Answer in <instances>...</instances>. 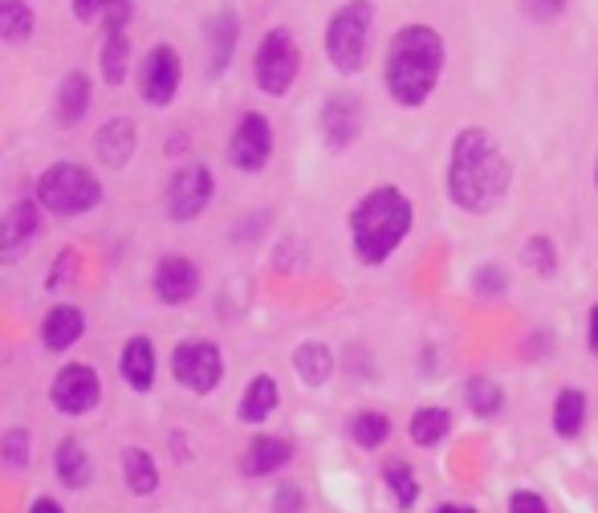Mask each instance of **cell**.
Listing matches in <instances>:
<instances>
[{
    "instance_id": "cell-1",
    "label": "cell",
    "mask_w": 598,
    "mask_h": 513,
    "mask_svg": "<svg viewBox=\"0 0 598 513\" xmlns=\"http://www.w3.org/2000/svg\"><path fill=\"white\" fill-rule=\"evenodd\" d=\"M509 184H513V163L505 160L501 143L489 135V127L456 131L448 172H444L448 200L468 217H489L505 204Z\"/></svg>"
},
{
    "instance_id": "cell-2",
    "label": "cell",
    "mask_w": 598,
    "mask_h": 513,
    "mask_svg": "<svg viewBox=\"0 0 598 513\" xmlns=\"http://www.w3.org/2000/svg\"><path fill=\"white\" fill-rule=\"evenodd\" d=\"M448 66V45L444 33L427 21H407L387 41L383 54V86L387 98L403 110H420L432 102Z\"/></svg>"
},
{
    "instance_id": "cell-3",
    "label": "cell",
    "mask_w": 598,
    "mask_h": 513,
    "mask_svg": "<svg viewBox=\"0 0 598 513\" xmlns=\"http://www.w3.org/2000/svg\"><path fill=\"white\" fill-rule=\"evenodd\" d=\"M346 229H350V249L359 256V265L383 270L415 229L412 196L399 184H374L355 200Z\"/></svg>"
},
{
    "instance_id": "cell-4",
    "label": "cell",
    "mask_w": 598,
    "mask_h": 513,
    "mask_svg": "<svg viewBox=\"0 0 598 513\" xmlns=\"http://www.w3.org/2000/svg\"><path fill=\"white\" fill-rule=\"evenodd\" d=\"M33 200L41 204V212H50L57 220H78L94 212L107 200V188L94 167L78 160H54L33 184Z\"/></svg>"
},
{
    "instance_id": "cell-5",
    "label": "cell",
    "mask_w": 598,
    "mask_h": 513,
    "mask_svg": "<svg viewBox=\"0 0 598 513\" xmlns=\"http://www.w3.org/2000/svg\"><path fill=\"white\" fill-rule=\"evenodd\" d=\"M374 33V0H346L330 13L326 33H322V50L343 78H355L367 66Z\"/></svg>"
},
{
    "instance_id": "cell-6",
    "label": "cell",
    "mask_w": 598,
    "mask_h": 513,
    "mask_svg": "<svg viewBox=\"0 0 598 513\" xmlns=\"http://www.w3.org/2000/svg\"><path fill=\"white\" fill-rule=\"evenodd\" d=\"M302 78V45L290 25H273L257 41L253 54V81L265 98H285Z\"/></svg>"
},
{
    "instance_id": "cell-7",
    "label": "cell",
    "mask_w": 598,
    "mask_h": 513,
    "mask_svg": "<svg viewBox=\"0 0 598 513\" xmlns=\"http://www.w3.org/2000/svg\"><path fill=\"white\" fill-rule=\"evenodd\" d=\"M216 200V172L208 163L184 160L167 179V192H163V208H167V220L175 225H192L199 220Z\"/></svg>"
},
{
    "instance_id": "cell-8",
    "label": "cell",
    "mask_w": 598,
    "mask_h": 513,
    "mask_svg": "<svg viewBox=\"0 0 598 513\" xmlns=\"http://www.w3.org/2000/svg\"><path fill=\"white\" fill-rule=\"evenodd\" d=\"M273 151H278V131H273V119L265 110H244L237 122H232V135L225 143L228 163L244 172V176H261L269 163H273Z\"/></svg>"
},
{
    "instance_id": "cell-9",
    "label": "cell",
    "mask_w": 598,
    "mask_h": 513,
    "mask_svg": "<svg viewBox=\"0 0 598 513\" xmlns=\"http://www.w3.org/2000/svg\"><path fill=\"white\" fill-rule=\"evenodd\" d=\"M172 379L192 395H213L225 383V351L213 338H180L172 347Z\"/></svg>"
},
{
    "instance_id": "cell-10",
    "label": "cell",
    "mask_w": 598,
    "mask_h": 513,
    "mask_svg": "<svg viewBox=\"0 0 598 513\" xmlns=\"http://www.w3.org/2000/svg\"><path fill=\"white\" fill-rule=\"evenodd\" d=\"M184 86V54L172 41H155L143 57H139V98L151 110L172 107L175 95Z\"/></svg>"
},
{
    "instance_id": "cell-11",
    "label": "cell",
    "mask_w": 598,
    "mask_h": 513,
    "mask_svg": "<svg viewBox=\"0 0 598 513\" xmlns=\"http://www.w3.org/2000/svg\"><path fill=\"white\" fill-rule=\"evenodd\" d=\"M50 404L62 416H90L102 404V379L90 363H62L50 383Z\"/></svg>"
},
{
    "instance_id": "cell-12",
    "label": "cell",
    "mask_w": 598,
    "mask_h": 513,
    "mask_svg": "<svg viewBox=\"0 0 598 513\" xmlns=\"http://www.w3.org/2000/svg\"><path fill=\"white\" fill-rule=\"evenodd\" d=\"M362 127H367V107H362L359 95H350V90H338L322 102L318 110V131H322V143L326 151H350L359 143Z\"/></svg>"
},
{
    "instance_id": "cell-13",
    "label": "cell",
    "mask_w": 598,
    "mask_h": 513,
    "mask_svg": "<svg viewBox=\"0 0 598 513\" xmlns=\"http://www.w3.org/2000/svg\"><path fill=\"white\" fill-rule=\"evenodd\" d=\"M204 290V273L187 253H163L151 270V294L160 306H187Z\"/></svg>"
},
{
    "instance_id": "cell-14",
    "label": "cell",
    "mask_w": 598,
    "mask_h": 513,
    "mask_svg": "<svg viewBox=\"0 0 598 513\" xmlns=\"http://www.w3.org/2000/svg\"><path fill=\"white\" fill-rule=\"evenodd\" d=\"M41 237V204L33 196L9 204L0 212V265H17Z\"/></svg>"
},
{
    "instance_id": "cell-15",
    "label": "cell",
    "mask_w": 598,
    "mask_h": 513,
    "mask_svg": "<svg viewBox=\"0 0 598 513\" xmlns=\"http://www.w3.org/2000/svg\"><path fill=\"white\" fill-rule=\"evenodd\" d=\"M240 45V13L237 9H216L208 21H204V54H208V74L213 78H225L232 57H237Z\"/></svg>"
},
{
    "instance_id": "cell-16",
    "label": "cell",
    "mask_w": 598,
    "mask_h": 513,
    "mask_svg": "<svg viewBox=\"0 0 598 513\" xmlns=\"http://www.w3.org/2000/svg\"><path fill=\"white\" fill-rule=\"evenodd\" d=\"M134 151H139V127H134L131 114H110V119L94 131V155H98V163L110 167V172H122V167L134 160Z\"/></svg>"
},
{
    "instance_id": "cell-17",
    "label": "cell",
    "mask_w": 598,
    "mask_h": 513,
    "mask_svg": "<svg viewBox=\"0 0 598 513\" xmlns=\"http://www.w3.org/2000/svg\"><path fill=\"white\" fill-rule=\"evenodd\" d=\"M37 335L45 351H54V354L74 351L81 338H86V310L74 306V302H57V306H50V310L41 314Z\"/></svg>"
},
{
    "instance_id": "cell-18",
    "label": "cell",
    "mask_w": 598,
    "mask_h": 513,
    "mask_svg": "<svg viewBox=\"0 0 598 513\" xmlns=\"http://www.w3.org/2000/svg\"><path fill=\"white\" fill-rule=\"evenodd\" d=\"M119 375H122V383L139 395H146L151 388H155V375H160V351H155L151 335H131L127 342H122Z\"/></svg>"
},
{
    "instance_id": "cell-19",
    "label": "cell",
    "mask_w": 598,
    "mask_h": 513,
    "mask_svg": "<svg viewBox=\"0 0 598 513\" xmlns=\"http://www.w3.org/2000/svg\"><path fill=\"white\" fill-rule=\"evenodd\" d=\"M290 460H293V440H290V436L261 433V436H253V440H249L240 469H244V477H269V473H281Z\"/></svg>"
},
{
    "instance_id": "cell-20",
    "label": "cell",
    "mask_w": 598,
    "mask_h": 513,
    "mask_svg": "<svg viewBox=\"0 0 598 513\" xmlns=\"http://www.w3.org/2000/svg\"><path fill=\"white\" fill-rule=\"evenodd\" d=\"M293 375L302 379L306 388H326L334 375V367H338V359H334V351L326 347V342H318V338H306V342H297L293 347Z\"/></svg>"
},
{
    "instance_id": "cell-21",
    "label": "cell",
    "mask_w": 598,
    "mask_h": 513,
    "mask_svg": "<svg viewBox=\"0 0 598 513\" xmlns=\"http://www.w3.org/2000/svg\"><path fill=\"white\" fill-rule=\"evenodd\" d=\"M278 407H281V383L261 371V375L249 379V388H244V395H240L237 419L240 424H265Z\"/></svg>"
},
{
    "instance_id": "cell-22",
    "label": "cell",
    "mask_w": 598,
    "mask_h": 513,
    "mask_svg": "<svg viewBox=\"0 0 598 513\" xmlns=\"http://www.w3.org/2000/svg\"><path fill=\"white\" fill-rule=\"evenodd\" d=\"M94 107V81L81 69H69L62 86H57V122L62 127H78Z\"/></svg>"
},
{
    "instance_id": "cell-23",
    "label": "cell",
    "mask_w": 598,
    "mask_h": 513,
    "mask_svg": "<svg viewBox=\"0 0 598 513\" xmlns=\"http://www.w3.org/2000/svg\"><path fill=\"white\" fill-rule=\"evenodd\" d=\"M54 473H57V481H62L66 489H74V493L94 481V460H90V452H86V445H81L78 436H66V440L57 445Z\"/></svg>"
},
{
    "instance_id": "cell-24",
    "label": "cell",
    "mask_w": 598,
    "mask_h": 513,
    "mask_svg": "<svg viewBox=\"0 0 598 513\" xmlns=\"http://www.w3.org/2000/svg\"><path fill=\"white\" fill-rule=\"evenodd\" d=\"M586 416H590V400H586L583 388H562V392L554 395V412H550V424H554V433H558L562 440H574V436H583Z\"/></svg>"
},
{
    "instance_id": "cell-25",
    "label": "cell",
    "mask_w": 598,
    "mask_h": 513,
    "mask_svg": "<svg viewBox=\"0 0 598 513\" xmlns=\"http://www.w3.org/2000/svg\"><path fill=\"white\" fill-rule=\"evenodd\" d=\"M448 433H453V412L448 407H415L412 419H407V436H412L415 448H436L448 440Z\"/></svg>"
},
{
    "instance_id": "cell-26",
    "label": "cell",
    "mask_w": 598,
    "mask_h": 513,
    "mask_svg": "<svg viewBox=\"0 0 598 513\" xmlns=\"http://www.w3.org/2000/svg\"><path fill=\"white\" fill-rule=\"evenodd\" d=\"M122 481H127V489H131L134 498H151L160 489V465H155V457L139 445L122 448Z\"/></svg>"
},
{
    "instance_id": "cell-27",
    "label": "cell",
    "mask_w": 598,
    "mask_h": 513,
    "mask_svg": "<svg viewBox=\"0 0 598 513\" xmlns=\"http://www.w3.org/2000/svg\"><path fill=\"white\" fill-rule=\"evenodd\" d=\"M131 37L127 33H102V50H98V74L107 86H122L131 74Z\"/></svg>"
},
{
    "instance_id": "cell-28",
    "label": "cell",
    "mask_w": 598,
    "mask_h": 513,
    "mask_svg": "<svg viewBox=\"0 0 598 513\" xmlns=\"http://www.w3.org/2000/svg\"><path fill=\"white\" fill-rule=\"evenodd\" d=\"M37 29V13L29 0H0V45H25Z\"/></svg>"
},
{
    "instance_id": "cell-29",
    "label": "cell",
    "mask_w": 598,
    "mask_h": 513,
    "mask_svg": "<svg viewBox=\"0 0 598 513\" xmlns=\"http://www.w3.org/2000/svg\"><path fill=\"white\" fill-rule=\"evenodd\" d=\"M465 404H468V412L480 419L501 416V412H505V388L489 375H472L465 383Z\"/></svg>"
},
{
    "instance_id": "cell-30",
    "label": "cell",
    "mask_w": 598,
    "mask_h": 513,
    "mask_svg": "<svg viewBox=\"0 0 598 513\" xmlns=\"http://www.w3.org/2000/svg\"><path fill=\"white\" fill-rule=\"evenodd\" d=\"M350 440L359 448H367V452L383 448L387 440H391V416H387V412H374V407L355 412V416H350Z\"/></svg>"
},
{
    "instance_id": "cell-31",
    "label": "cell",
    "mask_w": 598,
    "mask_h": 513,
    "mask_svg": "<svg viewBox=\"0 0 598 513\" xmlns=\"http://www.w3.org/2000/svg\"><path fill=\"white\" fill-rule=\"evenodd\" d=\"M383 485L391 489V498H395L399 510H415V501H420V477L407 460H387L383 465Z\"/></svg>"
},
{
    "instance_id": "cell-32",
    "label": "cell",
    "mask_w": 598,
    "mask_h": 513,
    "mask_svg": "<svg viewBox=\"0 0 598 513\" xmlns=\"http://www.w3.org/2000/svg\"><path fill=\"white\" fill-rule=\"evenodd\" d=\"M521 261H525L537 277H554V273L562 270L558 244H554V237H545V232H533L530 241L521 244Z\"/></svg>"
},
{
    "instance_id": "cell-33",
    "label": "cell",
    "mask_w": 598,
    "mask_h": 513,
    "mask_svg": "<svg viewBox=\"0 0 598 513\" xmlns=\"http://www.w3.org/2000/svg\"><path fill=\"white\" fill-rule=\"evenodd\" d=\"M29 457H33V436H29V428H21V424L4 428V433H0V465L21 473V469H29Z\"/></svg>"
},
{
    "instance_id": "cell-34",
    "label": "cell",
    "mask_w": 598,
    "mask_h": 513,
    "mask_svg": "<svg viewBox=\"0 0 598 513\" xmlns=\"http://www.w3.org/2000/svg\"><path fill=\"white\" fill-rule=\"evenodd\" d=\"M472 294H477L480 302H501V297L509 294L505 265H497V261H485V265H477V273H472Z\"/></svg>"
},
{
    "instance_id": "cell-35",
    "label": "cell",
    "mask_w": 598,
    "mask_h": 513,
    "mask_svg": "<svg viewBox=\"0 0 598 513\" xmlns=\"http://www.w3.org/2000/svg\"><path fill=\"white\" fill-rule=\"evenodd\" d=\"M98 21H102V33H127V25L134 21V0H107Z\"/></svg>"
},
{
    "instance_id": "cell-36",
    "label": "cell",
    "mask_w": 598,
    "mask_h": 513,
    "mask_svg": "<svg viewBox=\"0 0 598 513\" xmlns=\"http://www.w3.org/2000/svg\"><path fill=\"white\" fill-rule=\"evenodd\" d=\"M521 4V17H530L533 25H550V21H558L566 13V0H518Z\"/></svg>"
},
{
    "instance_id": "cell-37",
    "label": "cell",
    "mask_w": 598,
    "mask_h": 513,
    "mask_svg": "<svg viewBox=\"0 0 598 513\" xmlns=\"http://www.w3.org/2000/svg\"><path fill=\"white\" fill-rule=\"evenodd\" d=\"M306 510V489L285 481V485L273 489V513H302Z\"/></svg>"
},
{
    "instance_id": "cell-38",
    "label": "cell",
    "mask_w": 598,
    "mask_h": 513,
    "mask_svg": "<svg viewBox=\"0 0 598 513\" xmlns=\"http://www.w3.org/2000/svg\"><path fill=\"white\" fill-rule=\"evenodd\" d=\"M509 513H550L542 493H533V489H518L513 498H509Z\"/></svg>"
},
{
    "instance_id": "cell-39",
    "label": "cell",
    "mask_w": 598,
    "mask_h": 513,
    "mask_svg": "<svg viewBox=\"0 0 598 513\" xmlns=\"http://www.w3.org/2000/svg\"><path fill=\"white\" fill-rule=\"evenodd\" d=\"M102 9H107V0H69V13L78 17L81 25H94L102 17Z\"/></svg>"
},
{
    "instance_id": "cell-40",
    "label": "cell",
    "mask_w": 598,
    "mask_h": 513,
    "mask_svg": "<svg viewBox=\"0 0 598 513\" xmlns=\"http://www.w3.org/2000/svg\"><path fill=\"white\" fill-rule=\"evenodd\" d=\"M586 351L598 359V302L590 306V314H586Z\"/></svg>"
},
{
    "instance_id": "cell-41",
    "label": "cell",
    "mask_w": 598,
    "mask_h": 513,
    "mask_svg": "<svg viewBox=\"0 0 598 513\" xmlns=\"http://www.w3.org/2000/svg\"><path fill=\"white\" fill-rule=\"evenodd\" d=\"M29 513H66V510H62V501L57 498H33Z\"/></svg>"
},
{
    "instance_id": "cell-42",
    "label": "cell",
    "mask_w": 598,
    "mask_h": 513,
    "mask_svg": "<svg viewBox=\"0 0 598 513\" xmlns=\"http://www.w3.org/2000/svg\"><path fill=\"white\" fill-rule=\"evenodd\" d=\"M432 513H480V510H472V505H456V501H444V505H436Z\"/></svg>"
},
{
    "instance_id": "cell-43",
    "label": "cell",
    "mask_w": 598,
    "mask_h": 513,
    "mask_svg": "<svg viewBox=\"0 0 598 513\" xmlns=\"http://www.w3.org/2000/svg\"><path fill=\"white\" fill-rule=\"evenodd\" d=\"M595 188H598V163H595Z\"/></svg>"
}]
</instances>
